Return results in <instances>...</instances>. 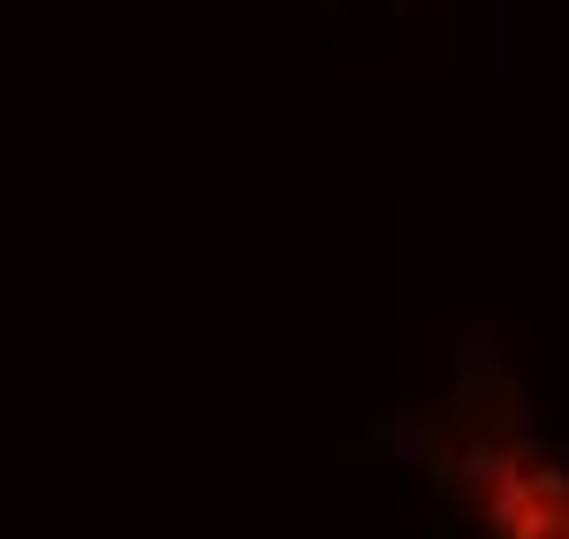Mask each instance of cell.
Listing matches in <instances>:
<instances>
[{"mask_svg":"<svg viewBox=\"0 0 569 539\" xmlns=\"http://www.w3.org/2000/svg\"><path fill=\"white\" fill-rule=\"evenodd\" d=\"M448 509L479 539H569V463L531 426L525 388L501 365H463L426 441Z\"/></svg>","mask_w":569,"mask_h":539,"instance_id":"6da1fadb","label":"cell"}]
</instances>
